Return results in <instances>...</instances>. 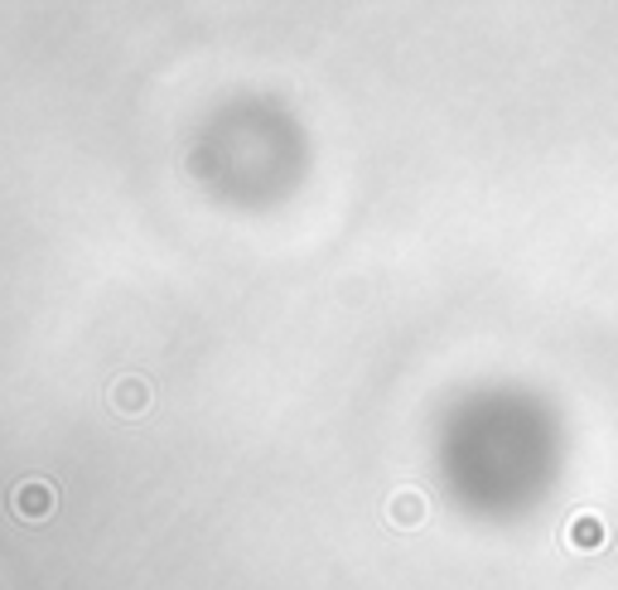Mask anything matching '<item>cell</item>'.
Instances as JSON below:
<instances>
[{
	"label": "cell",
	"instance_id": "obj_1",
	"mask_svg": "<svg viewBox=\"0 0 618 590\" xmlns=\"http://www.w3.org/2000/svg\"><path fill=\"white\" fill-rule=\"evenodd\" d=\"M10 508H15L20 523H44V518H54L58 494H54L49 479H25L15 494H10Z\"/></svg>",
	"mask_w": 618,
	"mask_h": 590
},
{
	"label": "cell",
	"instance_id": "obj_2",
	"mask_svg": "<svg viewBox=\"0 0 618 590\" xmlns=\"http://www.w3.org/2000/svg\"><path fill=\"white\" fill-rule=\"evenodd\" d=\"M112 407L121 412V416H145V407H150V383L145 378H116L112 383Z\"/></svg>",
	"mask_w": 618,
	"mask_h": 590
},
{
	"label": "cell",
	"instance_id": "obj_3",
	"mask_svg": "<svg viewBox=\"0 0 618 590\" xmlns=\"http://www.w3.org/2000/svg\"><path fill=\"white\" fill-rule=\"evenodd\" d=\"M387 513H392V523L416 528V523H421V518H425V499H421V494H411V489H406V494H396V499L387 504Z\"/></svg>",
	"mask_w": 618,
	"mask_h": 590
},
{
	"label": "cell",
	"instance_id": "obj_4",
	"mask_svg": "<svg viewBox=\"0 0 618 590\" xmlns=\"http://www.w3.org/2000/svg\"><path fill=\"white\" fill-rule=\"evenodd\" d=\"M570 542H575V547H594V542H604V523H599V518H575Z\"/></svg>",
	"mask_w": 618,
	"mask_h": 590
}]
</instances>
